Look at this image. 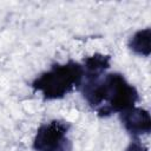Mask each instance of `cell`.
<instances>
[{
    "label": "cell",
    "mask_w": 151,
    "mask_h": 151,
    "mask_svg": "<svg viewBox=\"0 0 151 151\" xmlns=\"http://www.w3.org/2000/svg\"><path fill=\"white\" fill-rule=\"evenodd\" d=\"M80 87L85 100L97 109L101 117L110 116L113 112L122 113L134 107L138 100L137 90L119 73L105 76L84 73Z\"/></svg>",
    "instance_id": "1"
},
{
    "label": "cell",
    "mask_w": 151,
    "mask_h": 151,
    "mask_svg": "<svg viewBox=\"0 0 151 151\" xmlns=\"http://www.w3.org/2000/svg\"><path fill=\"white\" fill-rule=\"evenodd\" d=\"M83 77V66L78 63L68 61L52 66L51 70L40 74L32 83V86L34 90L40 91L46 99H59L71 92L73 87L80 86Z\"/></svg>",
    "instance_id": "2"
},
{
    "label": "cell",
    "mask_w": 151,
    "mask_h": 151,
    "mask_svg": "<svg viewBox=\"0 0 151 151\" xmlns=\"http://www.w3.org/2000/svg\"><path fill=\"white\" fill-rule=\"evenodd\" d=\"M68 125L60 120H52L41 125L33 140L35 151H70L66 138Z\"/></svg>",
    "instance_id": "3"
},
{
    "label": "cell",
    "mask_w": 151,
    "mask_h": 151,
    "mask_svg": "<svg viewBox=\"0 0 151 151\" xmlns=\"http://www.w3.org/2000/svg\"><path fill=\"white\" fill-rule=\"evenodd\" d=\"M120 119L125 130L132 136L147 134L151 130L150 114L142 107H131L122 112Z\"/></svg>",
    "instance_id": "4"
},
{
    "label": "cell",
    "mask_w": 151,
    "mask_h": 151,
    "mask_svg": "<svg viewBox=\"0 0 151 151\" xmlns=\"http://www.w3.org/2000/svg\"><path fill=\"white\" fill-rule=\"evenodd\" d=\"M150 38H151V29L150 28L140 29L131 37V39L129 41V46L134 53H137L139 55L149 57L151 53Z\"/></svg>",
    "instance_id": "5"
},
{
    "label": "cell",
    "mask_w": 151,
    "mask_h": 151,
    "mask_svg": "<svg viewBox=\"0 0 151 151\" xmlns=\"http://www.w3.org/2000/svg\"><path fill=\"white\" fill-rule=\"evenodd\" d=\"M110 67V57L104 54H93L84 60V72L90 74H103Z\"/></svg>",
    "instance_id": "6"
},
{
    "label": "cell",
    "mask_w": 151,
    "mask_h": 151,
    "mask_svg": "<svg viewBox=\"0 0 151 151\" xmlns=\"http://www.w3.org/2000/svg\"><path fill=\"white\" fill-rule=\"evenodd\" d=\"M126 151H147V149H146L138 139H136V140H133V142L127 146Z\"/></svg>",
    "instance_id": "7"
}]
</instances>
